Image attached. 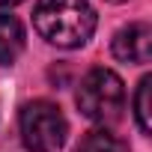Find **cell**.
Here are the masks:
<instances>
[{"mask_svg": "<svg viewBox=\"0 0 152 152\" xmlns=\"http://www.w3.org/2000/svg\"><path fill=\"white\" fill-rule=\"evenodd\" d=\"M33 27L57 48H81L96 33V9L90 0H39Z\"/></svg>", "mask_w": 152, "mask_h": 152, "instance_id": "1", "label": "cell"}, {"mask_svg": "<svg viewBox=\"0 0 152 152\" xmlns=\"http://www.w3.org/2000/svg\"><path fill=\"white\" fill-rule=\"evenodd\" d=\"M75 102H78V107L87 119L113 122V119H119V113L125 107V87H122L116 72L99 66V69H90L81 78Z\"/></svg>", "mask_w": 152, "mask_h": 152, "instance_id": "2", "label": "cell"}, {"mask_svg": "<svg viewBox=\"0 0 152 152\" xmlns=\"http://www.w3.org/2000/svg\"><path fill=\"white\" fill-rule=\"evenodd\" d=\"M18 3H24V0H0V6H6V9L9 6H18Z\"/></svg>", "mask_w": 152, "mask_h": 152, "instance_id": "8", "label": "cell"}, {"mask_svg": "<svg viewBox=\"0 0 152 152\" xmlns=\"http://www.w3.org/2000/svg\"><path fill=\"white\" fill-rule=\"evenodd\" d=\"M75 152H125V143L107 128H93L81 137Z\"/></svg>", "mask_w": 152, "mask_h": 152, "instance_id": "6", "label": "cell"}, {"mask_svg": "<svg viewBox=\"0 0 152 152\" xmlns=\"http://www.w3.org/2000/svg\"><path fill=\"white\" fill-rule=\"evenodd\" d=\"M113 57L122 63H149L152 57V27L134 21L113 36Z\"/></svg>", "mask_w": 152, "mask_h": 152, "instance_id": "4", "label": "cell"}, {"mask_svg": "<svg viewBox=\"0 0 152 152\" xmlns=\"http://www.w3.org/2000/svg\"><path fill=\"white\" fill-rule=\"evenodd\" d=\"M18 128H21V140L30 152H57L69 134V122H66L63 110L45 99L27 102L21 107Z\"/></svg>", "mask_w": 152, "mask_h": 152, "instance_id": "3", "label": "cell"}, {"mask_svg": "<svg viewBox=\"0 0 152 152\" xmlns=\"http://www.w3.org/2000/svg\"><path fill=\"white\" fill-rule=\"evenodd\" d=\"M107 3H125V0H107Z\"/></svg>", "mask_w": 152, "mask_h": 152, "instance_id": "9", "label": "cell"}, {"mask_svg": "<svg viewBox=\"0 0 152 152\" xmlns=\"http://www.w3.org/2000/svg\"><path fill=\"white\" fill-rule=\"evenodd\" d=\"M149 90H152V78L146 75V78H140L137 93H134V119H137V125H140L143 134L152 131V119H149Z\"/></svg>", "mask_w": 152, "mask_h": 152, "instance_id": "7", "label": "cell"}, {"mask_svg": "<svg viewBox=\"0 0 152 152\" xmlns=\"http://www.w3.org/2000/svg\"><path fill=\"white\" fill-rule=\"evenodd\" d=\"M24 51V27L15 15H0V66H12Z\"/></svg>", "mask_w": 152, "mask_h": 152, "instance_id": "5", "label": "cell"}]
</instances>
